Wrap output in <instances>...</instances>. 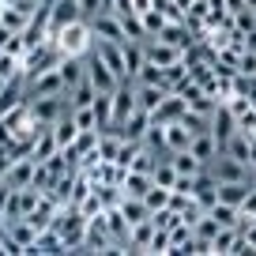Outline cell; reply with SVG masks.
Segmentation results:
<instances>
[{"label": "cell", "mask_w": 256, "mask_h": 256, "mask_svg": "<svg viewBox=\"0 0 256 256\" xmlns=\"http://www.w3.org/2000/svg\"><path fill=\"white\" fill-rule=\"evenodd\" d=\"M117 208H120V215L128 218V226H136V222H144V218L151 215V211H147V204L140 200V196H124V200H120Z\"/></svg>", "instance_id": "cell-25"}, {"label": "cell", "mask_w": 256, "mask_h": 256, "mask_svg": "<svg viewBox=\"0 0 256 256\" xmlns=\"http://www.w3.org/2000/svg\"><path fill=\"white\" fill-rule=\"evenodd\" d=\"M120 23H124V34H128V38H140V42H147L144 19H140L136 12H120Z\"/></svg>", "instance_id": "cell-32"}, {"label": "cell", "mask_w": 256, "mask_h": 256, "mask_svg": "<svg viewBox=\"0 0 256 256\" xmlns=\"http://www.w3.org/2000/svg\"><path fill=\"white\" fill-rule=\"evenodd\" d=\"M147 8H151V0H132V12H136V16H144Z\"/></svg>", "instance_id": "cell-42"}, {"label": "cell", "mask_w": 256, "mask_h": 256, "mask_svg": "<svg viewBox=\"0 0 256 256\" xmlns=\"http://www.w3.org/2000/svg\"><path fill=\"white\" fill-rule=\"evenodd\" d=\"M94 98H98V90H94V83H90L87 76H83V80L76 83L72 90H68V106H72V110H83V106H94Z\"/></svg>", "instance_id": "cell-20"}, {"label": "cell", "mask_w": 256, "mask_h": 256, "mask_svg": "<svg viewBox=\"0 0 256 256\" xmlns=\"http://www.w3.org/2000/svg\"><path fill=\"white\" fill-rule=\"evenodd\" d=\"M222 151L230 154V158H238V162H245V166H248V132H241V128H238V132L222 144ZM248 170H252V166H248Z\"/></svg>", "instance_id": "cell-26"}, {"label": "cell", "mask_w": 256, "mask_h": 256, "mask_svg": "<svg viewBox=\"0 0 256 256\" xmlns=\"http://www.w3.org/2000/svg\"><path fill=\"white\" fill-rule=\"evenodd\" d=\"M34 166H38V162L30 158V151H26V154H16V158H12V166L4 170L0 177H4L12 188H23V184H30V181H34Z\"/></svg>", "instance_id": "cell-9"}, {"label": "cell", "mask_w": 256, "mask_h": 256, "mask_svg": "<svg viewBox=\"0 0 256 256\" xmlns=\"http://www.w3.org/2000/svg\"><path fill=\"white\" fill-rule=\"evenodd\" d=\"M26 252H64V238L53 226H46V230H38V238H34V245Z\"/></svg>", "instance_id": "cell-21"}, {"label": "cell", "mask_w": 256, "mask_h": 256, "mask_svg": "<svg viewBox=\"0 0 256 256\" xmlns=\"http://www.w3.org/2000/svg\"><path fill=\"white\" fill-rule=\"evenodd\" d=\"M94 120H98V132L113 124V102H110V94H98L94 98Z\"/></svg>", "instance_id": "cell-30"}, {"label": "cell", "mask_w": 256, "mask_h": 256, "mask_svg": "<svg viewBox=\"0 0 256 256\" xmlns=\"http://www.w3.org/2000/svg\"><path fill=\"white\" fill-rule=\"evenodd\" d=\"M151 238H154V218H151V215H147L144 222L128 226V248H132V252H147Z\"/></svg>", "instance_id": "cell-16"}, {"label": "cell", "mask_w": 256, "mask_h": 256, "mask_svg": "<svg viewBox=\"0 0 256 256\" xmlns=\"http://www.w3.org/2000/svg\"><path fill=\"white\" fill-rule=\"evenodd\" d=\"M144 53H147V60H151V64L166 68V64L181 60V56H184V49L170 46V42H162V38H147V42H144Z\"/></svg>", "instance_id": "cell-10"}, {"label": "cell", "mask_w": 256, "mask_h": 256, "mask_svg": "<svg viewBox=\"0 0 256 256\" xmlns=\"http://www.w3.org/2000/svg\"><path fill=\"white\" fill-rule=\"evenodd\" d=\"M241 218H256V188H248V196L241 200Z\"/></svg>", "instance_id": "cell-39"}, {"label": "cell", "mask_w": 256, "mask_h": 256, "mask_svg": "<svg viewBox=\"0 0 256 256\" xmlns=\"http://www.w3.org/2000/svg\"><path fill=\"white\" fill-rule=\"evenodd\" d=\"M120 49H124V64H128V76L136 80L140 64L147 60V53H144V42H140V38H124V42H120Z\"/></svg>", "instance_id": "cell-22"}, {"label": "cell", "mask_w": 256, "mask_h": 256, "mask_svg": "<svg viewBox=\"0 0 256 256\" xmlns=\"http://www.w3.org/2000/svg\"><path fill=\"white\" fill-rule=\"evenodd\" d=\"M60 56H64V53H60V46H56L53 38L42 42V46H34V49H26V53H23V80H34V76L56 68V60H60Z\"/></svg>", "instance_id": "cell-2"}, {"label": "cell", "mask_w": 256, "mask_h": 256, "mask_svg": "<svg viewBox=\"0 0 256 256\" xmlns=\"http://www.w3.org/2000/svg\"><path fill=\"white\" fill-rule=\"evenodd\" d=\"M170 192H174V188H162V184H151V188H147V196H144L147 211H158V208H166V204H170Z\"/></svg>", "instance_id": "cell-33"}, {"label": "cell", "mask_w": 256, "mask_h": 256, "mask_svg": "<svg viewBox=\"0 0 256 256\" xmlns=\"http://www.w3.org/2000/svg\"><path fill=\"white\" fill-rule=\"evenodd\" d=\"M4 230H8V238L16 241V245L23 248V252L34 245V238H38V230H34V226L26 222V218H8V226H4Z\"/></svg>", "instance_id": "cell-18"}, {"label": "cell", "mask_w": 256, "mask_h": 256, "mask_svg": "<svg viewBox=\"0 0 256 256\" xmlns=\"http://www.w3.org/2000/svg\"><path fill=\"white\" fill-rule=\"evenodd\" d=\"M87 80L94 83L98 94H113V90H117V83H120V80H117V72H113V68H110V64H106L98 53H90V56H87Z\"/></svg>", "instance_id": "cell-5"}, {"label": "cell", "mask_w": 256, "mask_h": 256, "mask_svg": "<svg viewBox=\"0 0 256 256\" xmlns=\"http://www.w3.org/2000/svg\"><path fill=\"white\" fill-rule=\"evenodd\" d=\"M76 19H83L76 0H49V38H56V34L68 23H76Z\"/></svg>", "instance_id": "cell-6"}, {"label": "cell", "mask_w": 256, "mask_h": 256, "mask_svg": "<svg viewBox=\"0 0 256 256\" xmlns=\"http://www.w3.org/2000/svg\"><path fill=\"white\" fill-rule=\"evenodd\" d=\"M208 215L215 218L218 226H238V222H241V211L234 208V204H222V200H215V204H211V208H208Z\"/></svg>", "instance_id": "cell-27"}, {"label": "cell", "mask_w": 256, "mask_h": 256, "mask_svg": "<svg viewBox=\"0 0 256 256\" xmlns=\"http://www.w3.org/2000/svg\"><path fill=\"white\" fill-rule=\"evenodd\" d=\"M4 87H8V80H0V90H4Z\"/></svg>", "instance_id": "cell-45"}, {"label": "cell", "mask_w": 256, "mask_h": 256, "mask_svg": "<svg viewBox=\"0 0 256 256\" xmlns=\"http://www.w3.org/2000/svg\"><path fill=\"white\" fill-rule=\"evenodd\" d=\"M222 4H226V12H230V16H234V12H241V8H245V0H222Z\"/></svg>", "instance_id": "cell-43"}, {"label": "cell", "mask_w": 256, "mask_h": 256, "mask_svg": "<svg viewBox=\"0 0 256 256\" xmlns=\"http://www.w3.org/2000/svg\"><path fill=\"white\" fill-rule=\"evenodd\" d=\"M147 128H151V113L136 106V110H132L117 128H113V132H117L120 140H136V144H144V132H147Z\"/></svg>", "instance_id": "cell-7"}, {"label": "cell", "mask_w": 256, "mask_h": 256, "mask_svg": "<svg viewBox=\"0 0 256 256\" xmlns=\"http://www.w3.org/2000/svg\"><path fill=\"white\" fill-rule=\"evenodd\" d=\"M166 94H170V90L162 87V83H136V106H140V110H147V113L158 110V102Z\"/></svg>", "instance_id": "cell-14"}, {"label": "cell", "mask_w": 256, "mask_h": 256, "mask_svg": "<svg viewBox=\"0 0 256 256\" xmlns=\"http://www.w3.org/2000/svg\"><path fill=\"white\" fill-rule=\"evenodd\" d=\"M166 158H170V166H174V170H177L181 177H196V174L204 170V162L196 158V154H192L188 147H184V151H170Z\"/></svg>", "instance_id": "cell-17"}, {"label": "cell", "mask_w": 256, "mask_h": 256, "mask_svg": "<svg viewBox=\"0 0 256 256\" xmlns=\"http://www.w3.org/2000/svg\"><path fill=\"white\" fill-rule=\"evenodd\" d=\"M136 151H140V144H136V140H120L117 158H113V162H117L120 170H128V166H132V158H136Z\"/></svg>", "instance_id": "cell-34"}, {"label": "cell", "mask_w": 256, "mask_h": 256, "mask_svg": "<svg viewBox=\"0 0 256 256\" xmlns=\"http://www.w3.org/2000/svg\"><path fill=\"white\" fill-rule=\"evenodd\" d=\"M252 188H256V170H252Z\"/></svg>", "instance_id": "cell-46"}, {"label": "cell", "mask_w": 256, "mask_h": 256, "mask_svg": "<svg viewBox=\"0 0 256 256\" xmlns=\"http://www.w3.org/2000/svg\"><path fill=\"white\" fill-rule=\"evenodd\" d=\"M53 136H56V147H72V144H76L80 128H76V120H72V110L64 113V117H56V124H53Z\"/></svg>", "instance_id": "cell-23"}, {"label": "cell", "mask_w": 256, "mask_h": 256, "mask_svg": "<svg viewBox=\"0 0 256 256\" xmlns=\"http://www.w3.org/2000/svg\"><path fill=\"white\" fill-rule=\"evenodd\" d=\"M147 252H154V256L170 252V230H158V226H154V238H151V245H147Z\"/></svg>", "instance_id": "cell-38"}, {"label": "cell", "mask_w": 256, "mask_h": 256, "mask_svg": "<svg viewBox=\"0 0 256 256\" xmlns=\"http://www.w3.org/2000/svg\"><path fill=\"white\" fill-rule=\"evenodd\" d=\"M245 8H252V12H256V0H245Z\"/></svg>", "instance_id": "cell-44"}, {"label": "cell", "mask_w": 256, "mask_h": 256, "mask_svg": "<svg viewBox=\"0 0 256 256\" xmlns=\"http://www.w3.org/2000/svg\"><path fill=\"white\" fill-rule=\"evenodd\" d=\"M56 151H60V147H56L53 124H42V128H38V136H34V144H30V158H34V162H49Z\"/></svg>", "instance_id": "cell-13"}, {"label": "cell", "mask_w": 256, "mask_h": 256, "mask_svg": "<svg viewBox=\"0 0 256 256\" xmlns=\"http://www.w3.org/2000/svg\"><path fill=\"white\" fill-rule=\"evenodd\" d=\"M87 23H90V34H94L98 42H124L128 38L117 12H98V16H90Z\"/></svg>", "instance_id": "cell-4"}, {"label": "cell", "mask_w": 256, "mask_h": 256, "mask_svg": "<svg viewBox=\"0 0 256 256\" xmlns=\"http://www.w3.org/2000/svg\"><path fill=\"white\" fill-rule=\"evenodd\" d=\"M76 211H80L83 218H94V215H102V211H106V204H102V196H98V188H90L87 196L80 200V208H76Z\"/></svg>", "instance_id": "cell-29"}, {"label": "cell", "mask_w": 256, "mask_h": 256, "mask_svg": "<svg viewBox=\"0 0 256 256\" xmlns=\"http://www.w3.org/2000/svg\"><path fill=\"white\" fill-rule=\"evenodd\" d=\"M140 19H144V30H147V38H154V34H162V26L170 23V19L162 16L158 8H147L144 16H140Z\"/></svg>", "instance_id": "cell-31"}, {"label": "cell", "mask_w": 256, "mask_h": 256, "mask_svg": "<svg viewBox=\"0 0 256 256\" xmlns=\"http://www.w3.org/2000/svg\"><path fill=\"white\" fill-rule=\"evenodd\" d=\"M248 166L256 170V132H252V136H248Z\"/></svg>", "instance_id": "cell-41"}, {"label": "cell", "mask_w": 256, "mask_h": 256, "mask_svg": "<svg viewBox=\"0 0 256 256\" xmlns=\"http://www.w3.org/2000/svg\"><path fill=\"white\" fill-rule=\"evenodd\" d=\"M234 26H238L241 34H252V30H256V12H252V8L234 12Z\"/></svg>", "instance_id": "cell-35"}, {"label": "cell", "mask_w": 256, "mask_h": 256, "mask_svg": "<svg viewBox=\"0 0 256 256\" xmlns=\"http://www.w3.org/2000/svg\"><path fill=\"white\" fill-rule=\"evenodd\" d=\"M151 184H154L151 174H144V170H124V177H120V192H124V196H140V200L147 196Z\"/></svg>", "instance_id": "cell-15"}, {"label": "cell", "mask_w": 256, "mask_h": 256, "mask_svg": "<svg viewBox=\"0 0 256 256\" xmlns=\"http://www.w3.org/2000/svg\"><path fill=\"white\" fill-rule=\"evenodd\" d=\"M234 132H238V117L230 113V106H226V102H218V106H215V113H211V136H215V140H218V147H222L226 140L234 136Z\"/></svg>", "instance_id": "cell-11"}, {"label": "cell", "mask_w": 256, "mask_h": 256, "mask_svg": "<svg viewBox=\"0 0 256 256\" xmlns=\"http://www.w3.org/2000/svg\"><path fill=\"white\" fill-rule=\"evenodd\" d=\"M76 4H80L83 19H90V16H98V12H102V0H76Z\"/></svg>", "instance_id": "cell-40"}, {"label": "cell", "mask_w": 256, "mask_h": 256, "mask_svg": "<svg viewBox=\"0 0 256 256\" xmlns=\"http://www.w3.org/2000/svg\"><path fill=\"white\" fill-rule=\"evenodd\" d=\"M94 53L117 72V80H132V76H128V64H124V49H120V42H98L94 38Z\"/></svg>", "instance_id": "cell-12"}, {"label": "cell", "mask_w": 256, "mask_h": 256, "mask_svg": "<svg viewBox=\"0 0 256 256\" xmlns=\"http://www.w3.org/2000/svg\"><path fill=\"white\" fill-rule=\"evenodd\" d=\"M181 124L188 128L192 136H200V132H211V117H208V113H196V110H184V113H181Z\"/></svg>", "instance_id": "cell-28"}, {"label": "cell", "mask_w": 256, "mask_h": 256, "mask_svg": "<svg viewBox=\"0 0 256 256\" xmlns=\"http://www.w3.org/2000/svg\"><path fill=\"white\" fill-rule=\"evenodd\" d=\"M208 170H211V177H215L218 184H222V181H252V177H248V166H245V162L230 158L226 151H218L215 158L208 162Z\"/></svg>", "instance_id": "cell-3"}, {"label": "cell", "mask_w": 256, "mask_h": 256, "mask_svg": "<svg viewBox=\"0 0 256 256\" xmlns=\"http://www.w3.org/2000/svg\"><path fill=\"white\" fill-rule=\"evenodd\" d=\"M136 83H162V68L151 64V60H144V64H140V72H136Z\"/></svg>", "instance_id": "cell-36"}, {"label": "cell", "mask_w": 256, "mask_h": 256, "mask_svg": "<svg viewBox=\"0 0 256 256\" xmlns=\"http://www.w3.org/2000/svg\"><path fill=\"white\" fill-rule=\"evenodd\" d=\"M192 144V132L181 124V120H170L166 124V151H184Z\"/></svg>", "instance_id": "cell-24"}, {"label": "cell", "mask_w": 256, "mask_h": 256, "mask_svg": "<svg viewBox=\"0 0 256 256\" xmlns=\"http://www.w3.org/2000/svg\"><path fill=\"white\" fill-rule=\"evenodd\" d=\"M72 120H76V128H98V120H94V106L72 110Z\"/></svg>", "instance_id": "cell-37"}, {"label": "cell", "mask_w": 256, "mask_h": 256, "mask_svg": "<svg viewBox=\"0 0 256 256\" xmlns=\"http://www.w3.org/2000/svg\"><path fill=\"white\" fill-rule=\"evenodd\" d=\"M188 151L196 154V158L204 162V166H208L211 158H215L218 151H222V147H218V140L211 136V132H200V136H192V144H188Z\"/></svg>", "instance_id": "cell-19"}, {"label": "cell", "mask_w": 256, "mask_h": 256, "mask_svg": "<svg viewBox=\"0 0 256 256\" xmlns=\"http://www.w3.org/2000/svg\"><path fill=\"white\" fill-rule=\"evenodd\" d=\"M53 42L60 46L64 56H87V49H90V42H94V34H90V23H87V19H76V23H68Z\"/></svg>", "instance_id": "cell-1"}, {"label": "cell", "mask_w": 256, "mask_h": 256, "mask_svg": "<svg viewBox=\"0 0 256 256\" xmlns=\"http://www.w3.org/2000/svg\"><path fill=\"white\" fill-rule=\"evenodd\" d=\"M0 53H4V49H0Z\"/></svg>", "instance_id": "cell-47"}, {"label": "cell", "mask_w": 256, "mask_h": 256, "mask_svg": "<svg viewBox=\"0 0 256 256\" xmlns=\"http://www.w3.org/2000/svg\"><path fill=\"white\" fill-rule=\"evenodd\" d=\"M49 94H64V80H60L56 68H49V72L26 80V98H49Z\"/></svg>", "instance_id": "cell-8"}]
</instances>
